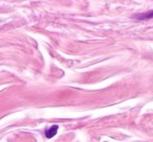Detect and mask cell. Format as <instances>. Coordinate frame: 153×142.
Wrapping results in <instances>:
<instances>
[{
  "mask_svg": "<svg viewBox=\"0 0 153 142\" xmlns=\"http://www.w3.org/2000/svg\"><path fill=\"white\" fill-rule=\"evenodd\" d=\"M132 18H135L137 20H148L153 18V11H149L146 12V13H143V14H136V15H133Z\"/></svg>",
  "mask_w": 153,
  "mask_h": 142,
  "instance_id": "1",
  "label": "cell"
},
{
  "mask_svg": "<svg viewBox=\"0 0 153 142\" xmlns=\"http://www.w3.org/2000/svg\"><path fill=\"white\" fill-rule=\"evenodd\" d=\"M57 132H58V125H53V127H51V129L45 131V135H46L47 138H51L57 134Z\"/></svg>",
  "mask_w": 153,
  "mask_h": 142,
  "instance_id": "2",
  "label": "cell"
}]
</instances>
